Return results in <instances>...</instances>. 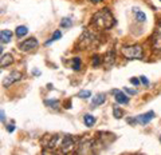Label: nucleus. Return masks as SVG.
Returning a JSON list of instances; mask_svg holds the SVG:
<instances>
[{"label":"nucleus","instance_id":"16","mask_svg":"<svg viewBox=\"0 0 161 155\" xmlns=\"http://www.w3.org/2000/svg\"><path fill=\"white\" fill-rule=\"evenodd\" d=\"M27 32H28V27L26 26H19V27H16V31H15V34L18 38H23L24 35H27Z\"/></svg>","mask_w":161,"mask_h":155},{"label":"nucleus","instance_id":"32","mask_svg":"<svg viewBox=\"0 0 161 155\" xmlns=\"http://www.w3.org/2000/svg\"><path fill=\"white\" fill-rule=\"evenodd\" d=\"M160 142H161V136H160Z\"/></svg>","mask_w":161,"mask_h":155},{"label":"nucleus","instance_id":"2","mask_svg":"<svg viewBox=\"0 0 161 155\" xmlns=\"http://www.w3.org/2000/svg\"><path fill=\"white\" fill-rule=\"evenodd\" d=\"M121 54L124 55V58L126 59H142L144 58V52L142 47L140 44H133V46H124L121 48Z\"/></svg>","mask_w":161,"mask_h":155},{"label":"nucleus","instance_id":"5","mask_svg":"<svg viewBox=\"0 0 161 155\" xmlns=\"http://www.w3.org/2000/svg\"><path fill=\"white\" fill-rule=\"evenodd\" d=\"M38 46H39L38 40H36L35 38H30V39L24 40L23 43H20V44H19V50H20V51H23V52H27V51H32V50H35V48L38 47Z\"/></svg>","mask_w":161,"mask_h":155},{"label":"nucleus","instance_id":"23","mask_svg":"<svg viewBox=\"0 0 161 155\" xmlns=\"http://www.w3.org/2000/svg\"><path fill=\"white\" fill-rule=\"evenodd\" d=\"M44 103H46L47 106H50V107H58L59 100H56V99H47V100H44Z\"/></svg>","mask_w":161,"mask_h":155},{"label":"nucleus","instance_id":"1","mask_svg":"<svg viewBox=\"0 0 161 155\" xmlns=\"http://www.w3.org/2000/svg\"><path fill=\"white\" fill-rule=\"evenodd\" d=\"M91 23L98 28H103V30H109L114 24V19H113L111 12L109 11V8H102L98 12H95L94 16L91 19Z\"/></svg>","mask_w":161,"mask_h":155},{"label":"nucleus","instance_id":"4","mask_svg":"<svg viewBox=\"0 0 161 155\" xmlns=\"http://www.w3.org/2000/svg\"><path fill=\"white\" fill-rule=\"evenodd\" d=\"M62 138L63 136H59L56 134H46L40 143L43 145V147H48V149H55V147H59L60 146V142H62Z\"/></svg>","mask_w":161,"mask_h":155},{"label":"nucleus","instance_id":"6","mask_svg":"<svg viewBox=\"0 0 161 155\" xmlns=\"http://www.w3.org/2000/svg\"><path fill=\"white\" fill-rule=\"evenodd\" d=\"M20 78H22V74H20L19 71H12L10 75L6 76L3 79V86H4V87H10V86L14 84L15 82L20 80Z\"/></svg>","mask_w":161,"mask_h":155},{"label":"nucleus","instance_id":"18","mask_svg":"<svg viewBox=\"0 0 161 155\" xmlns=\"http://www.w3.org/2000/svg\"><path fill=\"white\" fill-rule=\"evenodd\" d=\"M71 68L74 71H79L80 70V59L79 58H74L71 60Z\"/></svg>","mask_w":161,"mask_h":155},{"label":"nucleus","instance_id":"8","mask_svg":"<svg viewBox=\"0 0 161 155\" xmlns=\"http://www.w3.org/2000/svg\"><path fill=\"white\" fill-rule=\"evenodd\" d=\"M153 118H154V112L153 111H149L146 114H142V115H138L134 118V122L136 123H140V124H148Z\"/></svg>","mask_w":161,"mask_h":155},{"label":"nucleus","instance_id":"24","mask_svg":"<svg viewBox=\"0 0 161 155\" xmlns=\"http://www.w3.org/2000/svg\"><path fill=\"white\" fill-rule=\"evenodd\" d=\"M122 110H120L118 107H114L113 108V115H114V118H117V119H120V118H122Z\"/></svg>","mask_w":161,"mask_h":155},{"label":"nucleus","instance_id":"30","mask_svg":"<svg viewBox=\"0 0 161 155\" xmlns=\"http://www.w3.org/2000/svg\"><path fill=\"white\" fill-rule=\"evenodd\" d=\"M2 123H6V112H4V110H2Z\"/></svg>","mask_w":161,"mask_h":155},{"label":"nucleus","instance_id":"13","mask_svg":"<svg viewBox=\"0 0 161 155\" xmlns=\"http://www.w3.org/2000/svg\"><path fill=\"white\" fill-rule=\"evenodd\" d=\"M133 12H134V18L137 22H140V23L146 22V15H145V12L140 11L137 7H133Z\"/></svg>","mask_w":161,"mask_h":155},{"label":"nucleus","instance_id":"29","mask_svg":"<svg viewBox=\"0 0 161 155\" xmlns=\"http://www.w3.org/2000/svg\"><path fill=\"white\" fill-rule=\"evenodd\" d=\"M7 130H8L10 132H12V131L15 130V126H14V124H8V126H7Z\"/></svg>","mask_w":161,"mask_h":155},{"label":"nucleus","instance_id":"28","mask_svg":"<svg viewBox=\"0 0 161 155\" xmlns=\"http://www.w3.org/2000/svg\"><path fill=\"white\" fill-rule=\"evenodd\" d=\"M32 75H35V76H39V75H40V71L38 70V68H34V70H32Z\"/></svg>","mask_w":161,"mask_h":155},{"label":"nucleus","instance_id":"26","mask_svg":"<svg viewBox=\"0 0 161 155\" xmlns=\"http://www.w3.org/2000/svg\"><path fill=\"white\" fill-rule=\"evenodd\" d=\"M140 80L141 79H138V78H130V83L134 84V86H138L140 84Z\"/></svg>","mask_w":161,"mask_h":155},{"label":"nucleus","instance_id":"21","mask_svg":"<svg viewBox=\"0 0 161 155\" xmlns=\"http://www.w3.org/2000/svg\"><path fill=\"white\" fill-rule=\"evenodd\" d=\"M71 19L70 18H63L62 20H60V27L62 28H67V27H70L71 26Z\"/></svg>","mask_w":161,"mask_h":155},{"label":"nucleus","instance_id":"17","mask_svg":"<svg viewBox=\"0 0 161 155\" xmlns=\"http://www.w3.org/2000/svg\"><path fill=\"white\" fill-rule=\"evenodd\" d=\"M83 122L87 127H91V126H94V123H95V118L90 115V114H86V115L83 116Z\"/></svg>","mask_w":161,"mask_h":155},{"label":"nucleus","instance_id":"11","mask_svg":"<svg viewBox=\"0 0 161 155\" xmlns=\"http://www.w3.org/2000/svg\"><path fill=\"white\" fill-rule=\"evenodd\" d=\"M12 63H14V56H12L11 54H3L2 55V62H0V66H2V68L8 67Z\"/></svg>","mask_w":161,"mask_h":155},{"label":"nucleus","instance_id":"14","mask_svg":"<svg viewBox=\"0 0 161 155\" xmlns=\"http://www.w3.org/2000/svg\"><path fill=\"white\" fill-rule=\"evenodd\" d=\"M106 99V96H105V94H97V95L93 98L91 100V106L93 107H97V106H101Z\"/></svg>","mask_w":161,"mask_h":155},{"label":"nucleus","instance_id":"25","mask_svg":"<svg viewBox=\"0 0 161 155\" xmlns=\"http://www.w3.org/2000/svg\"><path fill=\"white\" fill-rule=\"evenodd\" d=\"M124 91H126L129 95H136V94H137L136 90H132V88H128V87H124Z\"/></svg>","mask_w":161,"mask_h":155},{"label":"nucleus","instance_id":"19","mask_svg":"<svg viewBox=\"0 0 161 155\" xmlns=\"http://www.w3.org/2000/svg\"><path fill=\"white\" fill-rule=\"evenodd\" d=\"M60 38H62V32H60L59 30H56L54 34H52V38H51L50 42H46V46H50L52 42H55V40H58V39H60Z\"/></svg>","mask_w":161,"mask_h":155},{"label":"nucleus","instance_id":"27","mask_svg":"<svg viewBox=\"0 0 161 155\" xmlns=\"http://www.w3.org/2000/svg\"><path fill=\"white\" fill-rule=\"evenodd\" d=\"M140 79H141V83H142L144 86H149V80H148V78H145V76H140Z\"/></svg>","mask_w":161,"mask_h":155},{"label":"nucleus","instance_id":"20","mask_svg":"<svg viewBox=\"0 0 161 155\" xmlns=\"http://www.w3.org/2000/svg\"><path fill=\"white\" fill-rule=\"evenodd\" d=\"M102 62H103V60H102V56H101V55H94V56H93V67H98L99 66V64H102Z\"/></svg>","mask_w":161,"mask_h":155},{"label":"nucleus","instance_id":"31","mask_svg":"<svg viewBox=\"0 0 161 155\" xmlns=\"http://www.w3.org/2000/svg\"><path fill=\"white\" fill-rule=\"evenodd\" d=\"M90 2H91V3H94V4H95V3H99V2H101V0H90Z\"/></svg>","mask_w":161,"mask_h":155},{"label":"nucleus","instance_id":"22","mask_svg":"<svg viewBox=\"0 0 161 155\" xmlns=\"http://www.w3.org/2000/svg\"><path fill=\"white\" fill-rule=\"evenodd\" d=\"M79 98H82V99H87V98L91 96V91H89V90H82L79 94H78Z\"/></svg>","mask_w":161,"mask_h":155},{"label":"nucleus","instance_id":"10","mask_svg":"<svg viewBox=\"0 0 161 155\" xmlns=\"http://www.w3.org/2000/svg\"><path fill=\"white\" fill-rule=\"evenodd\" d=\"M93 40H94V35H93L89 30H86L85 31V34L82 35V38H80V43H82L85 47H87V46H90Z\"/></svg>","mask_w":161,"mask_h":155},{"label":"nucleus","instance_id":"9","mask_svg":"<svg viewBox=\"0 0 161 155\" xmlns=\"http://www.w3.org/2000/svg\"><path fill=\"white\" fill-rule=\"evenodd\" d=\"M152 43H153V47H154V48H157V50H161V26L157 28L156 32L153 34Z\"/></svg>","mask_w":161,"mask_h":155},{"label":"nucleus","instance_id":"12","mask_svg":"<svg viewBox=\"0 0 161 155\" xmlns=\"http://www.w3.org/2000/svg\"><path fill=\"white\" fill-rule=\"evenodd\" d=\"M103 63H105V66H106L107 68L114 63V50H109L107 51V54L105 55V58H103Z\"/></svg>","mask_w":161,"mask_h":155},{"label":"nucleus","instance_id":"15","mask_svg":"<svg viewBox=\"0 0 161 155\" xmlns=\"http://www.w3.org/2000/svg\"><path fill=\"white\" fill-rule=\"evenodd\" d=\"M0 38H2V43H10L12 39V32L10 30H3L0 32Z\"/></svg>","mask_w":161,"mask_h":155},{"label":"nucleus","instance_id":"7","mask_svg":"<svg viewBox=\"0 0 161 155\" xmlns=\"http://www.w3.org/2000/svg\"><path fill=\"white\" fill-rule=\"evenodd\" d=\"M111 94H113V96H114V99H115V102L118 104H128L129 103V98L125 95L124 92H121L120 90H117V88H114L111 91Z\"/></svg>","mask_w":161,"mask_h":155},{"label":"nucleus","instance_id":"3","mask_svg":"<svg viewBox=\"0 0 161 155\" xmlns=\"http://www.w3.org/2000/svg\"><path fill=\"white\" fill-rule=\"evenodd\" d=\"M80 139L78 138H74L71 135H64L62 138V142H60V153L63 154H70V153H76L75 147H78V142Z\"/></svg>","mask_w":161,"mask_h":155}]
</instances>
